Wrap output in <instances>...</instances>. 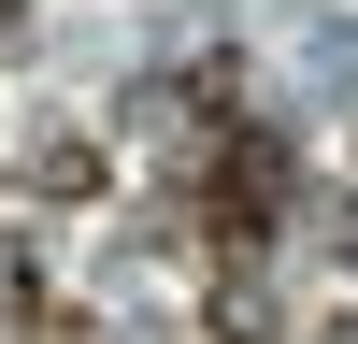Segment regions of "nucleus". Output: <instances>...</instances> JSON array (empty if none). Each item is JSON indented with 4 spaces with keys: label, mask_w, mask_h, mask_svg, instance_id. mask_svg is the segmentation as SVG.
<instances>
[{
    "label": "nucleus",
    "mask_w": 358,
    "mask_h": 344,
    "mask_svg": "<svg viewBox=\"0 0 358 344\" xmlns=\"http://www.w3.org/2000/svg\"><path fill=\"white\" fill-rule=\"evenodd\" d=\"M0 29H15V0H0Z\"/></svg>",
    "instance_id": "7ed1b4c3"
},
{
    "label": "nucleus",
    "mask_w": 358,
    "mask_h": 344,
    "mask_svg": "<svg viewBox=\"0 0 358 344\" xmlns=\"http://www.w3.org/2000/svg\"><path fill=\"white\" fill-rule=\"evenodd\" d=\"M187 229L244 273V258L287 229V143L244 129V115H215V129H201V172H187Z\"/></svg>",
    "instance_id": "f257e3e1"
},
{
    "label": "nucleus",
    "mask_w": 358,
    "mask_h": 344,
    "mask_svg": "<svg viewBox=\"0 0 358 344\" xmlns=\"http://www.w3.org/2000/svg\"><path fill=\"white\" fill-rule=\"evenodd\" d=\"M29 187H43V201H86V187H101V143H86V129H57L43 158H29Z\"/></svg>",
    "instance_id": "f03ea898"
}]
</instances>
